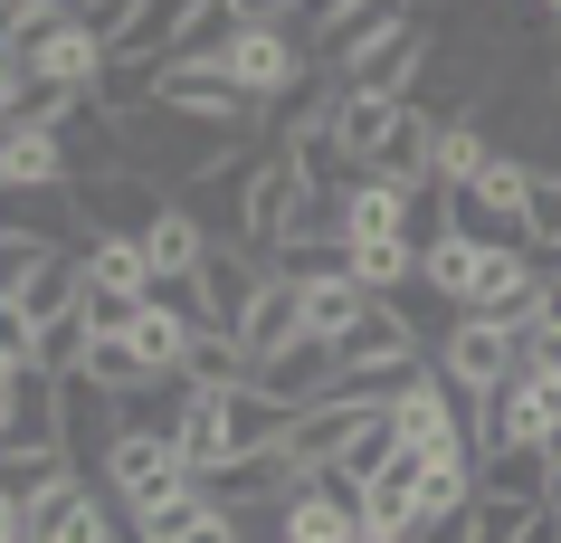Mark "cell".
I'll return each mask as SVG.
<instances>
[{
	"label": "cell",
	"mask_w": 561,
	"mask_h": 543,
	"mask_svg": "<svg viewBox=\"0 0 561 543\" xmlns=\"http://www.w3.org/2000/svg\"><path fill=\"white\" fill-rule=\"evenodd\" d=\"M0 30L20 48V67H30L38 105H95V87H105V30H95V10L20 0V10H0Z\"/></svg>",
	"instance_id": "1"
},
{
	"label": "cell",
	"mask_w": 561,
	"mask_h": 543,
	"mask_svg": "<svg viewBox=\"0 0 561 543\" xmlns=\"http://www.w3.org/2000/svg\"><path fill=\"white\" fill-rule=\"evenodd\" d=\"M172 449H181L191 477H219V467H238V457H257V449H286V410L266 392H181Z\"/></svg>",
	"instance_id": "2"
},
{
	"label": "cell",
	"mask_w": 561,
	"mask_h": 543,
	"mask_svg": "<svg viewBox=\"0 0 561 543\" xmlns=\"http://www.w3.org/2000/svg\"><path fill=\"white\" fill-rule=\"evenodd\" d=\"M219 77H229L248 105H286L305 87V38H296V10H276V0H238L229 38H219Z\"/></svg>",
	"instance_id": "3"
},
{
	"label": "cell",
	"mask_w": 561,
	"mask_h": 543,
	"mask_svg": "<svg viewBox=\"0 0 561 543\" xmlns=\"http://www.w3.org/2000/svg\"><path fill=\"white\" fill-rule=\"evenodd\" d=\"M95 486L115 496V514L134 524L144 506H162L172 486H191V467H181L172 429H144V420H115L105 429V449H95Z\"/></svg>",
	"instance_id": "4"
},
{
	"label": "cell",
	"mask_w": 561,
	"mask_h": 543,
	"mask_svg": "<svg viewBox=\"0 0 561 543\" xmlns=\"http://www.w3.org/2000/svg\"><path fill=\"white\" fill-rule=\"evenodd\" d=\"M428 372H438L447 392L467 400V410H485V400L524 372V333L495 325V315H457V325H438V353H428Z\"/></svg>",
	"instance_id": "5"
},
{
	"label": "cell",
	"mask_w": 561,
	"mask_h": 543,
	"mask_svg": "<svg viewBox=\"0 0 561 543\" xmlns=\"http://www.w3.org/2000/svg\"><path fill=\"white\" fill-rule=\"evenodd\" d=\"M428 58H438V30H428L419 10H381V30L343 58V95H390V105H410L419 77H428Z\"/></svg>",
	"instance_id": "6"
},
{
	"label": "cell",
	"mask_w": 561,
	"mask_h": 543,
	"mask_svg": "<svg viewBox=\"0 0 561 543\" xmlns=\"http://www.w3.org/2000/svg\"><path fill=\"white\" fill-rule=\"evenodd\" d=\"M115 534H124L115 496L95 477H77V467L38 477L30 496H20V543H115Z\"/></svg>",
	"instance_id": "7"
},
{
	"label": "cell",
	"mask_w": 561,
	"mask_h": 543,
	"mask_svg": "<svg viewBox=\"0 0 561 543\" xmlns=\"http://www.w3.org/2000/svg\"><path fill=\"white\" fill-rule=\"evenodd\" d=\"M419 211H428V191H410L390 172H353L333 191V248L343 258L353 248H400V239H419Z\"/></svg>",
	"instance_id": "8"
},
{
	"label": "cell",
	"mask_w": 561,
	"mask_h": 543,
	"mask_svg": "<svg viewBox=\"0 0 561 543\" xmlns=\"http://www.w3.org/2000/svg\"><path fill=\"white\" fill-rule=\"evenodd\" d=\"M124 343H134V362H144L152 382H181V372H191V343H201V305L191 296H152V305H134V315H124Z\"/></svg>",
	"instance_id": "9"
},
{
	"label": "cell",
	"mask_w": 561,
	"mask_h": 543,
	"mask_svg": "<svg viewBox=\"0 0 561 543\" xmlns=\"http://www.w3.org/2000/svg\"><path fill=\"white\" fill-rule=\"evenodd\" d=\"M144 258H152V286H162V296H191L201 268L219 258V239H209V219L191 211V201H162L152 229H144Z\"/></svg>",
	"instance_id": "10"
},
{
	"label": "cell",
	"mask_w": 561,
	"mask_h": 543,
	"mask_svg": "<svg viewBox=\"0 0 561 543\" xmlns=\"http://www.w3.org/2000/svg\"><path fill=\"white\" fill-rule=\"evenodd\" d=\"M67 181H77V152H67L58 124L20 115L10 134H0V201H10V191H58L67 201Z\"/></svg>",
	"instance_id": "11"
},
{
	"label": "cell",
	"mask_w": 561,
	"mask_h": 543,
	"mask_svg": "<svg viewBox=\"0 0 561 543\" xmlns=\"http://www.w3.org/2000/svg\"><path fill=\"white\" fill-rule=\"evenodd\" d=\"M457 211H467V229H476V239H524V211H533V162H524V152H495V162H485V172L467 181V201H457Z\"/></svg>",
	"instance_id": "12"
},
{
	"label": "cell",
	"mask_w": 561,
	"mask_h": 543,
	"mask_svg": "<svg viewBox=\"0 0 561 543\" xmlns=\"http://www.w3.org/2000/svg\"><path fill=\"white\" fill-rule=\"evenodd\" d=\"M38 457H67V400H58V382H20V400L0 410V467H38Z\"/></svg>",
	"instance_id": "13"
},
{
	"label": "cell",
	"mask_w": 561,
	"mask_h": 543,
	"mask_svg": "<svg viewBox=\"0 0 561 543\" xmlns=\"http://www.w3.org/2000/svg\"><path fill=\"white\" fill-rule=\"evenodd\" d=\"M162 286H152V258H144V239H105V248H87V305H95V325H124L134 305H152Z\"/></svg>",
	"instance_id": "14"
},
{
	"label": "cell",
	"mask_w": 561,
	"mask_h": 543,
	"mask_svg": "<svg viewBox=\"0 0 561 543\" xmlns=\"http://www.w3.org/2000/svg\"><path fill=\"white\" fill-rule=\"evenodd\" d=\"M238 343H248V362H286V353H305V343H314V333H305V286L286 268L266 276L257 286V305H248V325H238Z\"/></svg>",
	"instance_id": "15"
},
{
	"label": "cell",
	"mask_w": 561,
	"mask_h": 543,
	"mask_svg": "<svg viewBox=\"0 0 561 543\" xmlns=\"http://www.w3.org/2000/svg\"><path fill=\"white\" fill-rule=\"evenodd\" d=\"M400 124H410V105H390V95H343L333 87V152H343V172H371L390 144H400Z\"/></svg>",
	"instance_id": "16"
},
{
	"label": "cell",
	"mask_w": 561,
	"mask_h": 543,
	"mask_svg": "<svg viewBox=\"0 0 561 543\" xmlns=\"http://www.w3.org/2000/svg\"><path fill=\"white\" fill-rule=\"evenodd\" d=\"M266 276H276V268H257L248 248H229V239H219V258H209V268H201V286H191V305H201V325H209V333H238V325H248V305H257V286H266Z\"/></svg>",
	"instance_id": "17"
},
{
	"label": "cell",
	"mask_w": 561,
	"mask_h": 543,
	"mask_svg": "<svg viewBox=\"0 0 561 543\" xmlns=\"http://www.w3.org/2000/svg\"><path fill=\"white\" fill-rule=\"evenodd\" d=\"M485 248H495V239H476L467 219H457V229H419V286H428V296H447L457 315H467L476 276H485Z\"/></svg>",
	"instance_id": "18"
},
{
	"label": "cell",
	"mask_w": 561,
	"mask_h": 543,
	"mask_svg": "<svg viewBox=\"0 0 561 543\" xmlns=\"http://www.w3.org/2000/svg\"><path fill=\"white\" fill-rule=\"evenodd\" d=\"M296 286H305V333H314V343H333V353H343V333L381 305V296H362L353 268H314V276H296Z\"/></svg>",
	"instance_id": "19"
},
{
	"label": "cell",
	"mask_w": 561,
	"mask_h": 543,
	"mask_svg": "<svg viewBox=\"0 0 561 543\" xmlns=\"http://www.w3.org/2000/svg\"><path fill=\"white\" fill-rule=\"evenodd\" d=\"M276 543H362V514L343 486H296L276 506Z\"/></svg>",
	"instance_id": "20"
},
{
	"label": "cell",
	"mask_w": 561,
	"mask_h": 543,
	"mask_svg": "<svg viewBox=\"0 0 561 543\" xmlns=\"http://www.w3.org/2000/svg\"><path fill=\"white\" fill-rule=\"evenodd\" d=\"M77 382H87L95 400H115L124 420H134V392H152V372L134 362V343H124L115 325H95V343H87V372H77Z\"/></svg>",
	"instance_id": "21"
},
{
	"label": "cell",
	"mask_w": 561,
	"mask_h": 543,
	"mask_svg": "<svg viewBox=\"0 0 561 543\" xmlns=\"http://www.w3.org/2000/svg\"><path fill=\"white\" fill-rule=\"evenodd\" d=\"M542 514H552V506H542V486H485V496L467 506V534L476 543H524Z\"/></svg>",
	"instance_id": "22"
},
{
	"label": "cell",
	"mask_w": 561,
	"mask_h": 543,
	"mask_svg": "<svg viewBox=\"0 0 561 543\" xmlns=\"http://www.w3.org/2000/svg\"><path fill=\"white\" fill-rule=\"evenodd\" d=\"M209 514H219V506H209V486L191 477V486H172L162 506H144L134 524H124V534H134V543H191V534L209 524Z\"/></svg>",
	"instance_id": "23"
},
{
	"label": "cell",
	"mask_w": 561,
	"mask_h": 543,
	"mask_svg": "<svg viewBox=\"0 0 561 543\" xmlns=\"http://www.w3.org/2000/svg\"><path fill=\"white\" fill-rule=\"evenodd\" d=\"M58 258V239L48 229H30V219H0V305H20L30 296V276Z\"/></svg>",
	"instance_id": "24"
},
{
	"label": "cell",
	"mask_w": 561,
	"mask_h": 543,
	"mask_svg": "<svg viewBox=\"0 0 561 543\" xmlns=\"http://www.w3.org/2000/svg\"><path fill=\"white\" fill-rule=\"evenodd\" d=\"M87 343H95V315H58V325H38L30 372H38V382H77V372H87Z\"/></svg>",
	"instance_id": "25"
},
{
	"label": "cell",
	"mask_w": 561,
	"mask_h": 543,
	"mask_svg": "<svg viewBox=\"0 0 561 543\" xmlns=\"http://www.w3.org/2000/svg\"><path fill=\"white\" fill-rule=\"evenodd\" d=\"M524 248H561V162H533V211H524Z\"/></svg>",
	"instance_id": "26"
},
{
	"label": "cell",
	"mask_w": 561,
	"mask_h": 543,
	"mask_svg": "<svg viewBox=\"0 0 561 543\" xmlns=\"http://www.w3.org/2000/svg\"><path fill=\"white\" fill-rule=\"evenodd\" d=\"M30 105H38V95H30V67H20V48H0V134L30 115Z\"/></svg>",
	"instance_id": "27"
},
{
	"label": "cell",
	"mask_w": 561,
	"mask_h": 543,
	"mask_svg": "<svg viewBox=\"0 0 561 543\" xmlns=\"http://www.w3.org/2000/svg\"><path fill=\"white\" fill-rule=\"evenodd\" d=\"M191 543H248V514H209V524H201Z\"/></svg>",
	"instance_id": "28"
},
{
	"label": "cell",
	"mask_w": 561,
	"mask_h": 543,
	"mask_svg": "<svg viewBox=\"0 0 561 543\" xmlns=\"http://www.w3.org/2000/svg\"><path fill=\"white\" fill-rule=\"evenodd\" d=\"M20 382H38V372H30V362H20V353H0V410L20 400Z\"/></svg>",
	"instance_id": "29"
},
{
	"label": "cell",
	"mask_w": 561,
	"mask_h": 543,
	"mask_svg": "<svg viewBox=\"0 0 561 543\" xmlns=\"http://www.w3.org/2000/svg\"><path fill=\"white\" fill-rule=\"evenodd\" d=\"M552 325H561V268H552Z\"/></svg>",
	"instance_id": "30"
},
{
	"label": "cell",
	"mask_w": 561,
	"mask_h": 543,
	"mask_svg": "<svg viewBox=\"0 0 561 543\" xmlns=\"http://www.w3.org/2000/svg\"><path fill=\"white\" fill-rule=\"evenodd\" d=\"M0 48H10V30H0Z\"/></svg>",
	"instance_id": "31"
}]
</instances>
